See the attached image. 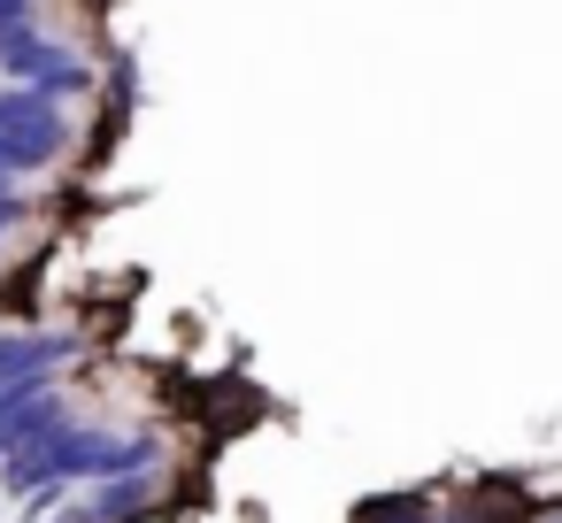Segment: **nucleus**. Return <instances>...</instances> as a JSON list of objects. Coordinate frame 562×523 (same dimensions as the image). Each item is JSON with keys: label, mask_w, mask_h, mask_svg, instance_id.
Masks as SVG:
<instances>
[{"label": "nucleus", "mask_w": 562, "mask_h": 523, "mask_svg": "<svg viewBox=\"0 0 562 523\" xmlns=\"http://www.w3.org/2000/svg\"><path fill=\"white\" fill-rule=\"evenodd\" d=\"M524 523H562V500H531V515Z\"/></svg>", "instance_id": "obj_6"}, {"label": "nucleus", "mask_w": 562, "mask_h": 523, "mask_svg": "<svg viewBox=\"0 0 562 523\" xmlns=\"http://www.w3.org/2000/svg\"><path fill=\"white\" fill-rule=\"evenodd\" d=\"M416 523H447V515H416Z\"/></svg>", "instance_id": "obj_7"}, {"label": "nucleus", "mask_w": 562, "mask_h": 523, "mask_svg": "<svg viewBox=\"0 0 562 523\" xmlns=\"http://www.w3.org/2000/svg\"><path fill=\"white\" fill-rule=\"evenodd\" d=\"M40 254H16V247H0V316H24V285H32Z\"/></svg>", "instance_id": "obj_5"}, {"label": "nucleus", "mask_w": 562, "mask_h": 523, "mask_svg": "<svg viewBox=\"0 0 562 523\" xmlns=\"http://www.w3.org/2000/svg\"><path fill=\"white\" fill-rule=\"evenodd\" d=\"M86 354H93V339H86L78 316H40V308H24V316L0 323V393L70 377V369H86Z\"/></svg>", "instance_id": "obj_3"}, {"label": "nucleus", "mask_w": 562, "mask_h": 523, "mask_svg": "<svg viewBox=\"0 0 562 523\" xmlns=\"http://www.w3.org/2000/svg\"><path fill=\"white\" fill-rule=\"evenodd\" d=\"M78 408H86V400H78V369H70V377H47V385L0 393V462L24 454V446H40L47 431H63Z\"/></svg>", "instance_id": "obj_4"}, {"label": "nucleus", "mask_w": 562, "mask_h": 523, "mask_svg": "<svg viewBox=\"0 0 562 523\" xmlns=\"http://www.w3.org/2000/svg\"><path fill=\"white\" fill-rule=\"evenodd\" d=\"M193 462H170V469H132V477H93L78 492H63L40 523H155V515H178L193 508Z\"/></svg>", "instance_id": "obj_2"}, {"label": "nucleus", "mask_w": 562, "mask_h": 523, "mask_svg": "<svg viewBox=\"0 0 562 523\" xmlns=\"http://www.w3.org/2000/svg\"><path fill=\"white\" fill-rule=\"evenodd\" d=\"M93 162L86 109L40 93V86H0V178L24 185H70Z\"/></svg>", "instance_id": "obj_1"}, {"label": "nucleus", "mask_w": 562, "mask_h": 523, "mask_svg": "<svg viewBox=\"0 0 562 523\" xmlns=\"http://www.w3.org/2000/svg\"><path fill=\"white\" fill-rule=\"evenodd\" d=\"M0 323H9V316H0Z\"/></svg>", "instance_id": "obj_8"}]
</instances>
